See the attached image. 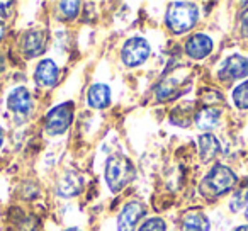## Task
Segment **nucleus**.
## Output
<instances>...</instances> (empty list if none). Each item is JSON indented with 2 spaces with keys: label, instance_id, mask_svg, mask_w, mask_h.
Returning a JSON list of instances; mask_svg holds the SVG:
<instances>
[{
  "label": "nucleus",
  "instance_id": "nucleus-22",
  "mask_svg": "<svg viewBox=\"0 0 248 231\" xmlns=\"http://www.w3.org/2000/svg\"><path fill=\"white\" fill-rule=\"evenodd\" d=\"M241 34L248 38V9L241 14Z\"/></svg>",
  "mask_w": 248,
  "mask_h": 231
},
{
  "label": "nucleus",
  "instance_id": "nucleus-26",
  "mask_svg": "<svg viewBox=\"0 0 248 231\" xmlns=\"http://www.w3.org/2000/svg\"><path fill=\"white\" fill-rule=\"evenodd\" d=\"M234 231H248V226H247V224H245V226H238Z\"/></svg>",
  "mask_w": 248,
  "mask_h": 231
},
{
  "label": "nucleus",
  "instance_id": "nucleus-23",
  "mask_svg": "<svg viewBox=\"0 0 248 231\" xmlns=\"http://www.w3.org/2000/svg\"><path fill=\"white\" fill-rule=\"evenodd\" d=\"M12 7V2H0V15H9V9Z\"/></svg>",
  "mask_w": 248,
  "mask_h": 231
},
{
  "label": "nucleus",
  "instance_id": "nucleus-12",
  "mask_svg": "<svg viewBox=\"0 0 248 231\" xmlns=\"http://www.w3.org/2000/svg\"><path fill=\"white\" fill-rule=\"evenodd\" d=\"M34 80L41 87H53L58 82V66L53 60H43L34 72Z\"/></svg>",
  "mask_w": 248,
  "mask_h": 231
},
{
  "label": "nucleus",
  "instance_id": "nucleus-17",
  "mask_svg": "<svg viewBox=\"0 0 248 231\" xmlns=\"http://www.w3.org/2000/svg\"><path fill=\"white\" fill-rule=\"evenodd\" d=\"M248 204V180H245L236 190H234L233 197L230 200V209L233 213H238V211L245 209Z\"/></svg>",
  "mask_w": 248,
  "mask_h": 231
},
{
  "label": "nucleus",
  "instance_id": "nucleus-5",
  "mask_svg": "<svg viewBox=\"0 0 248 231\" xmlns=\"http://www.w3.org/2000/svg\"><path fill=\"white\" fill-rule=\"evenodd\" d=\"M150 51H152V48H150L148 41L145 38L135 36V38H129L128 41L124 43L123 51H121V60H123V63L126 66L133 68V66L143 65L148 60Z\"/></svg>",
  "mask_w": 248,
  "mask_h": 231
},
{
  "label": "nucleus",
  "instance_id": "nucleus-15",
  "mask_svg": "<svg viewBox=\"0 0 248 231\" xmlns=\"http://www.w3.org/2000/svg\"><path fill=\"white\" fill-rule=\"evenodd\" d=\"M211 224L202 211H189L182 217V231H209Z\"/></svg>",
  "mask_w": 248,
  "mask_h": 231
},
{
  "label": "nucleus",
  "instance_id": "nucleus-20",
  "mask_svg": "<svg viewBox=\"0 0 248 231\" xmlns=\"http://www.w3.org/2000/svg\"><path fill=\"white\" fill-rule=\"evenodd\" d=\"M58 7H60V12H62L65 19H75L77 14H78L80 4L78 2H60Z\"/></svg>",
  "mask_w": 248,
  "mask_h": 231
},
{
  "label": "nucleus",
  "instance_id": "nucleus-27",
  "mask_svg": "<svg viewBox=\"0 0 248 231\" xmlns=\"http://www.w3.org/2000/svg\"><path fill=\"white\" fill-rule=\"evenodd\" d=\"M65 231H82L80 228H75V226H72V228H68V230H65Z\"/></svg>",
  "mask_w": 248,
  "mask_h": 231
},
{
  "label": "nucleus",
  "instance_id": "nucleus-4",
  "mask_svg": "<svg viewBox=\"0 0 248 231\" xmlns=\"http://www.w3.org/2000/svg\"><path fill=\"white\" fill-rule=\"evenodd\" d=\"M73 121V104L65 102L60 106L53 107L48 114H46L45 121V129L48 131V135H63L66 129L70 128Z\"/></svg>",
  "mask_w": 248,
  "mask_h": 231
},
{
  "label": "nucleus",
  "instance_id": "nucleus-3",
  "mask_svg": "<svg viewBox=\"0 0 248 231\" xmlns=\"http://www.w3.org/2000/svg\"><path fill=\"white\" fill-rule=\"evenodd\" d=\"M199 11L190 2H172L167 9L165 21L167 26L172 29L175 34L187 32L196 26Z\"/></svg>",
  "mask_w": 248,
  "mask_h": 231
},
{
  "label": "nucleus",
  "instance_id": "nucleus-11",
  "mask_svg": "<svg viewBox=\"0 0 248 231\" xmlns=\"http://www.w3.org/2000/svg\"><path fill=\"white\" fill-rule=\"evenodd\" d=\"M7 106H9V109L16 114H22V116L28 114L32 107V99H31L29 90L24 89V87H17V89H14L11 93H9Z\"/></svg>",
  "mask_w": 248,
  "mask_h": 231
},
{
  "label": "nucleus",
  "instance_id": "nucleus-13",
  "mask_svg": "<svg viewBox=\"0 0 248 231\" xmlns=\"http://www.w3.org/2000/svg\"><path fill=\"white\" fill-rule=\"evenodd\" d=\"M87 100L93 109H106L110 104V89L106 83H95L90 87L87 93Z\"/></svg>",
  "mask_w": 248,
  "mask_h": 231
},
{
  "label": "nucleus",
  "instance_id": "nucleus-19",
  "mask_svg": "<svg viewBox=\"0 0 248 231\" xmlns=\"http://www.w3.org/2000/svg\"><path fill=\"white\" fill-rule=\"evenodd\" d=\"M233 97V104L238 109H248V80L236 87L231 93Z\"/></svg>",
  "mask_w": 248,
  "mask_h": 231
},
{
  "label": "nucleus",
  "instance_id": "nucleus-6",
  "mask_svg": "<svg viewBox=\"0 0 248 231\" xmlns=\"http://www.w3.org/2000/svg\"><path fill=\"white\" fill-rule=\"evenodd\" d=\"M145 216V206L138 200L128 202L117 217V231H135L136 224Z\"/></svg>",
  "mask_w": 248,
  "mask_h": 231
},
{
  "label": "nucleus",
  "instance_id": "nucleus-28",
  "mask_svg": "<svg viewBox=\"0 0 248 231\" xmlns=\"http://www.w3.org/2000/svg\"><path fill=\"white\" fill-rule=\"evenodd\" d=\"M245 214H247V219H248V207H247V213H245Z\"/></svg>",
  "mask_w": 248,
  "mask_h": 231
},
{
  "label": "nucleus",
  "instance_id": "nucleus-8",
  "mask_svg": "<svg viewBox=\"0 0 248 231\" xmlns=\"http://www.w3.org/2000/svg\"><path fill=\"white\" fill-rule=\"evenodd\" d=\"M83 189V177L75 170H68L56 184V194L60 197H75Z\"/></svg>",
  "mask_w": 248,
  "mask_h": 231
},
{
  "label": "nucleus",
  "instance_id": "nucleus-10",
  "mask_svg": "<svg viewBox=\"0 0 248 231\" xmlns=\"http://www.w3.org/2000/svg\"><path fill=\"white\" fill-rule=\"evenodd\" d=\"M46 46V36L43 31L32 29V31L26 32L22 38V53L26 58H36L45 51Z\"/></svg>",
  "mask_w": 248,
  "mask_h": 231
},
{
  "label": "nucleus",
  "instance_id": "nucleus-1",
  "mask_svg": "<svg viewBox=\"0 0 248 231\" xmlns=\"http://www.w3.org/2000/svg\"><path fill=\"white\" fill-rule=\"evenodd\" d=\"M238 182V177L230 167L226 165H214L211 172L202 179L199 190L207 199H216L217 196L230 192Z\"/></svg>",
  "mask_w": 248,
  "mask_h": 231
},
{
  "label": "nucleus",
  "instance_id": "nucleus-18",
  "mask_svg": "<svg viewBox=\"0 0 248 231\" xmlns=\"http://www.w3.org/2000/svg\"><path fill=\"white\" fill-rule=\"evenodd\" d=\"M180 82H177L173 77H169L165 78L158 87H156V99L158 100H167V99H172L175 95V92L179 90Z\"/></svg>",
  "mask_w": 248,
  "mask_h": 231
},
{
  "label": "nucleus",
  "instance_id": "nucleus-16",
  "mask_svg": "<svg viewBox=\"0 0 248 231\" xmlns=\"http://www.w3.org/2000/svg\"><path fill=\"white\" fill-rule=\"evenodd\" d=\"M217 123H219V110L214 107H204L202 110L196 114V124L201 129L209 131V129L216 128Z\"/></svg>",
  "mask_w": 248,
  "mask_h": 231
},
{
  "label": "nucleus",
  "instance_id": "nucleus-24",
  "mask_svg": "<svg viewBox=\"0 0 248 231\" xmlns=\"http://www.w3.org/2000/svg\"><path fill=\"white\" fill-rule=\"evenodd\" d=\"M4 36H5V24L2 21H0V41L4 39Z\"/></svg>",
  "mask_w": 248,
  "mask_h": 231
},
{
  "label": "nucleus",
  "instance_id": "nucleus-2",
  "mask_svg": "<svg viewBox=\"0 0 248 231\" xmlns=\"http://www.w3.org/2000/svg\"><path fill=\"white\" fill-rule=\"evenodd\" d=\"M135 165L124 155H112L106 163V182L112 192H119L135 179Z\"/></svg>",
  "mask_w": 248,
  "mask_h": 231
},
{
  "label": "nucleus",
  "instance_id": "nucleus-9",
  "mask_svg": "<svg viewBox=\"0 0 248 231\" xmlns=\"http://www.w3.org/2000/svg\"><path fill=\"white\" fill-rule=\"evenodd\" d=\"M213 51V39L206 34H194L192 38L187 39L186 53L192 60H202Z\"/></svg>",
  "mask_w": 248,
  "mask_h": 231
},
{
  "label": "nucleus",
  "instance_id": "nucleus-7",
  "mask_svg": "<svg viewBox=\"0 0 248 231\" xmlns=\"http://www.w3.org/2000/svg\"><path fill=\"white\" fill-rule=\"evenodd\" d=\"M217 77L223 80H236L248 77V58L241 55H233L228 60H224Z\"/></svg>",
  "mask_w": 248,
  "mask_h": 231
},
{
  "label": "nucleus",
  "instance_id": "nucleus-21",
  "mask_svg": "<svg viewBox=\"0 0 248 231\" xmlns=\"http://www.w3.org/2000/svg\"><path fill=\"white\" fill-rule=\"evenodd\" d=\"M138 231H167V223L162 217H152L140 226Z\"/></svg>",
  "mask_w": 248,
  "mask_h": 231
},
{
  "label": "nucleus",
  "instance_id": "nucleus-14",
  "mask_svg": "<svg viewBox=\"0 0 248 231\" xmlns=\"http://www.w3.org/2000/svg\"><path fill=\"white\" fill-rule=\"evenodd\" d=\"M221 152L219 139L211 133H206L199 138V155L202 162H211L217 156V153Z\"/></svg>",
  "mask_w": 248,
  "mask_h": 231
},
{
  "label": "nucleus",
  "instance_id": "nucleus-25",
  "mask_svg": "<svg viewBox=\"0 0 248 231\" xmlns=\"http://www.w3.org/2000/svg\"><path fill=\"white\" fill-rule=\"evenodd\" d=\"M2 145H4V131L0 128V148H2Z\"/></svg>",
  "mask_w": 248,
  "mask_h": 231
}]
</instances>
